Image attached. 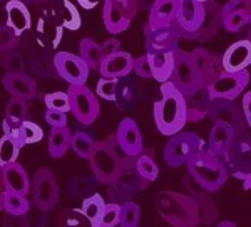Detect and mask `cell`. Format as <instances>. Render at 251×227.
I'll use <instances>...</instances> for the list:
<instances>
[{
    "instance_id": "obj_1",
    "label": "cell",
    "mask_w": 251,
    "mask_h": 227,
    "mask_svg": "<svg viewBox=\"0 0 251 227\" xmlns=\"http://www.w3.org/2000/svg\"><path fill=\"white\" fill-rule=\"evenodd\" d=\"M154 122L163 136H174L188 124L184 95L171 80L161 84V97L154 104Z\"/></svg>"
},
{
    "instance_id": "obj_2",
    "label": "cell",
    "mask_w": 251,
    "mask_h": 227,
    "mask_svg": "<svg viewBox=\"0 0 251 227\" xmlns=\"http://www.w3.org/2000/svg\"><path fill=\"white\" fill-rule=\"evenodd\" d=\"M156 209L159 216L174 227L200 226V214L194 199L189 194L164 190L156 196Z\"/></svg>"
},
{
    "instance_id": "obj_3",
    "label": "cell",
    "mask_w": 251,
    "mask_h": 227,
    "mask_svg": "<svg viewBox=\"0 0 251 227\" xmlns=\"http://www.w3.org/2000/svg\"><path fill=\"white\" fill-rule=\"evenodd\" d=\"M186 165H188V174L191 176V179L204 192L220 190L229 176L225 162L206 147L200 154H196Z\"/></svg>"
},
{
    "instance_id": "obj_4",
    "label": "cell",
    "mask_w": 251,
    "mask_h": 227,
    "mask_svg": "<svg viewBox=\"0 0 251 227\" xmlns=\"http://www.w3.org/2000/svg\"><path fill=\"white\" fill-rule=\"evenodd\" d=\"M87 160L91 164V170L97 182L104 185L111 184L119 176L121 167H123V157L117 152L116 134L94 142V147H92Z\"/></svg>"
},
{
    "instance_id": "obj_5",
    "label": "cell",
    "mask_w": 251,
    "mask_h": 227,
    "mask_svg": "<svg viewBox=\"0 0 251 227\" xmlns=\"http://www.w3.org/2000/svg\"><path fill=\"white\" fill-rule=\"evenodd\" d=\"M148 179H144L139 172H137L134 165V157L124 156L123 157V167H121L119 176L109 184L107 187V197L111 202L123 204L126 201H131L132 197L143 192L146 187H149Z\"/></svg>"
},
{
    "instance_id": "obj_6",
    "label": "cell",
    "mask_w": 251,
    "mask_h": 227,
    "mask_svg": "<svg viewBox=\"0 0 251 227\" xmlns=\"http://www.w3.org/2000/svg\"><path fill=\"white\" fill-rule=\"evenodd\" d=\"M206 147L203 139L194 132H177L171 136L164 147V162L169 167L186 165Z\"/></svg>"
},
{
    "instance_id": "obj_7",
    "label": "cell",
    "mask_w": 251,
    "mask_h": 227,
    "mask_svg": "<svg viewBox=\"0 0 251 227\" xmlns=\"http://www.w3.org/2000/svg\"><path fill=\"white\" fill-rule=\"evenodd\" d=\"M169 80L184 97L194 94L203 87L201 75L198 72L191 52H186L179 47L174 50V68Z\"/></svg>"
},
{
    "instance_id": "obj_8",
    "label": "cell",
    "mask_w": 251,
    "mask_h": 227,
    "mask_svg": "<svg viewBox=\"0 0 251 227\" xmlns=\"http://www.w3.org/2000/svg\"><path fill=\"white\" fill-rule=\"evenodd\" d=\"M139 12V0H104L102 20L111 34L127 30Z\"/></svg>"
},
{
    "instance_id": "obj_9",
    "label": "cell",
    "mask_w": 251,
    "mask_h": 227,
    "mask_svg": "<svg viewBox=\"0 0 251 227\" xmlns=\"http://www.w3.org/2000/svg\"><path fill=\"white\" fill-rule=\"evenodd\" d=\"M69 104H71V112L77 119V122L82 125H91L96 122L99 117L100 107L97 95L86 84L80 85H69Z\"/></svg>"
},
{
    "instance_id": "obj_10",
    "label": "cell",
    "mask_w": 251,
    "mask_h": 227,
    "mask_svg": "<svg viewBox=\"0 0 251 227\" xmlns=\"http://www.w3.org/2000/svg\"><path fill=\"white\" fill-rule=\"evenodd\" d=\"M32 196L34 202L42 212L54 209L59 202V184L54 172L49 167H40L35 170L32 179Z\"/></svg>"
},
{
    "instance_id": "obj_11",
    "label": "cell",
    "mask_w": 251,
    "mask_h": 227,
    "mask_svg": "<svg viewBox=\"0 0 251 227\" xmlns=\"http://www.w3.org/2000/svg\"><path fill=\"white\" fill-rule=\"evenodd\" d=\"M250 84V72L238 70V72H226L223 70L211 84L206 87L211 99H228L236 100L241 95V92Z\"/></svg>"
},
{
    "instance_id": "obj_12",
    "label": "cell",
    "mask_w": 251,
    "mask_h": 227,
    "mask_svg": "<svg viewBox=\"0 0 251 227\" xmlns=\"http://www.w3.org/2000/svg\"><path fill=\"white\" fill-rule=\"evenodd\" d=\"M221 160L225 162L229 176L240 181L251 176V137L248 134L234 142Z\"/></svg>"
},
{
    "instance_id": "obj_13",
    "label": "cell",
    "mask_w": 251,
    "mask_h": 227,
    "mask_svg": "<svg viewBox=\"0 0 251 227\" xmlns=\"http://www.w3.org/2000/svg\"><path fill=\"white\" fill-rule=\"evenodd\" d=\"M213 124H228L231 125L234 131L246 134L248 125H246L245 115H243L241 105H238L234 100L228 99H211L208 109V117Z\"/></svg>"
},
{
    "instance_id": "obj_14",
    "label": "cell",
    "mask_w": 251,
    "mask_h": 227,
    "mask_svg": "<svg viewBox=\"0 0 251 227\" xmlns=\"http://www.w3.org/2000/svg\"><path fill=\"white\" fill-rule=\"evenodd\" d=\"M55 70L60 79H64L69 85H80L87 82L89 70L87 64L80 55L71 54V52L60 50L54 54Z\"/></svg>"
},
{
    "instance_id": "obj_15",
    "label": "cell",
    "mask_w": 251,
    "mask_h": 227,
    "mask_svg": "<svg viewBox=\"0 0 251 227\" xmlns=\"http://www.w3.org/2000/svg\"><path fill=\"white\" fill-rule=\"evenodd\" d=\"M146 35V50L148 54H157V52H174L177 48L181 39V32L176 22L171 25L151 27L149 23L144 25Z\"/></svg>"
},
{
    "instance_id": "obj_16",
    "label": "cell",
    "mask_w": 251,
    "mask_h": 227,
    "mask_svg": "<svg viewBox=\"0 0 251 227\" xmlns=\"http://www.w3.org/2000/svg\"><path fill=\"white\" fill-rule=\"evenodd\" d=\"M223 27L221 20V5L216 3L214 0H208L204 2V19L203 23L200 25L198 30L191 32V34H186L181 39L193 40V42H209L218 35L220 28Z\"/></svg>"
},
{
    "instance_id": "obj_17",
    "label": "cell",
    "mask_w": 251,
    "mask_h": 227,
    "mask_svg": "<svg viewBox=\"0 0 251 227\" xmlns=\"http://www.w3.org/2000/svg\"><path fill=\"white\" fill-rule=\"evenodd\" d=\"M223 27L228 32H240L251 25V0H229L221 7Z\"/></svg>"
},
{
    "instance_id": "obj_18",
    "label": "cell",
    "mask_w": 251,
    "mask_h": 227,
    "mask_svg": "<svg viewBox=\"0 0 251 227\" xmlns=\"http://www.w3.org/2000/svg\"><path fill=\"white\" fill-rule=\"evenodd\" d=\"M204 19V3L200 0H177L176 25L181 32V37L198 30Z\"/></svg>"
},
{
    "instance_id": "obj_19",
    "label": "cell",
    "mask_w": 251,
    "mask_h": 227,
    "mask_svg": "<svg viewBox=\"0 0 251 227\" xmlns=\"http://www.w3.org/2000/svg\"><path fill=\"white\" fill-rule=\"evenodd\" d=\"M32 42L35 44V47L29 45V55H30V66L34 68L35 74H39L40 77L57 75L55 64H54V52L50 50L52 47L47 44L46 37H39V34H35Z\"/></svg>"
},
{
    "instance_id": "obj_20",
    "label": "cell",
    "mask_w": 251,
    "mask_h": 227,
    "mask_svg": "<svg viewBox=\"0 0 251 227\" xmlns=\"http://www.w3.org/2000/svg\"><path fill=\"white\" fill-rule=\"evenodd\" d=\"M248 134V132H246ZM246 134H241L238 131H234L231 125L228 124H213L211 131L208 134V142H206V149H208L209 152H213L216 157H223L226 156V152L231 149V145L236 142L240 137L246 136Z\"/></svg>"
},
{
    "instance_id": "obj_21",
    "label": "cell",
    "mask_w": 251,
    "mask_h": 227,
    "mask_svg": "<svg viewBox=\"0 0 251 227\" xmlns=\"http://www.w3.org/2000/svg\"><path fill=\"white\" fill-rule=\"evenodd\" d=\"M116 140H117V147L124 152V156L136 157L144 149L143 134L139 131V125L131 117H126V119L121 120L116 132Z\"/></svg>"
},
{
    "instance_id": "obj_22",
    "label": "cell",
    "mask_w": 251,
    "mask_h": 227,
    "mask_svg": "<svg viewBox=\"0 0 251 227\" xmlns=\"http://www.w3.org/2000/svg\"><path fill=\"white\" fill-rule=\"evenodd\" d=\"M223 70L238 72L251 66V42L248 39L231 44L221 57Z\"/></svg>"
},
{
    "instance_id": "obj_23",
    "label": "cell",
    "mask_w": 251,
    "mask_h": 227,
    "mask_svg": "<svg viewBox=\"0 0 251 227\" xmlns=\"http://www.w3.org/2000/svg\"><path fill=\"white\" fill-rule=\"evenodd\" d=\"M2 84L10 97H20V99L32 100L37 95V84L25 72H7L2 79Z\"/></svg>"
},
{
    "instance_id": "obj_24",
    "label": "cell",
    "mask_w": 251,
    "mask_h": 227,
    "mask_svg": "<svg viewBox=\"0 0 251 227\" xmlns=\"http://www.w3.org/2000/svg\"><path fill=\"white\" fill-rule=\"evenodd\" d=\"M191 55H193L194 64H196V67H198V72H200V75H201L203 87H208V85L223 72L221 57L209 54L203 47L194 48L191 52Z\"/></svg>"
},
{
    "instance_id": "obj_25",
    "label": "cell",
    "mask_w": 251,
    "mask_h": 227,
    "mask_svg": "<svg viewBox=\"0 0 251 227\" xmlns=\"http://www.w3.org/2000/svg\"><path fill=\"white\" fill-rule=\"evenodd\" d=\"M132 55L129 52L117 50L114 54L102 57L99 66V72L102 77H112V79H121L132 72Z\"/></svg>"
},
{
    "instance_id": "obj_26",
    "label": "cell",
    "mask_w": 251,
    "mask_h": 227,
    "mask_svg": "<svg viewBox=\"0 0 251 227\" xmlns=\"http://www.w3.org/2000/svg\"><path fill=\"white\" fill-rule=\"evenodd\" d=\"M5 14H7L5 25L10 27L17 37H22L30 28V23H32L30 12L22 0H9V3H7V7H5Z\"/></svg>"
},
{
    "instance_id": "obj_27",
    "label": "cell",
    "mask_w": 251,
    "mask_h": 227,
    "mask_svg": "<svg viewBox=\"0 0 251 227\" xmlns=\"http://www.w3.org/2000/svg\"><path fill=\"white\" fill-rule=\"evenodd\" d=\"M2 176H3V185H5V190L25 194V196L29 194V190H30L29 174H27V170L24 169L17 160L3 165Z\"/></svg>"
},
{
    "instance_id": "obj_28",
    "label": "cell",
    "mask_w": 251,
    "mask_h": 227,
    "mask_svg": "<svg viewBox=\"0 0 251 227\" xmlns=\"http://www.w3.org/2000/svg\"><path fill=\"white\" fill-rule=\"evenodd\" d=\"M29 100L20 99V97H12L7 104L5 109V117H3V134H9V136H17L19 125L27 119V112H29Z\"/></svg>"
},
{
    "instance_id": "obj_29",
    "label": "cell",
    "mask_w": 251,
    "mask_h": 227,
    "mask_svg": "<svg viewBox=\"0 0 251 227\" xmlns=\"http://www.w3.org/2000/svg\"><path fill=\"white\" fill-rule=\"evenodd\" d=\"M186 119L188 122H201L208 117V109L211 97H209L206 87H201L198 92L191 95H186Z\"/></svg>"
},
{
    "instance_id": "obj_30",
    "label": "cell",
    "mask_w": 251,
    "mask_h": 227,
    "mask_svg": "<svg viewBox=\"0 0 251 227\" xmlns=\"http://www.w3.org/2000/svg\"><path fill=\"white\" fill-rule=\"evenodd\" d=\"M177 0H154L149 7V20L151 27L171 25L176 22Z\"/></svg>"
},
{
    "instance_id": "obj_31",
    "label": "cell",
    "mask_w": 251,
    "mask_h": 227,
    "mask_svg": "<svg viewBox=\"0 0 251 227\" xmlns=\"http://www.w3.org/2000/svg\"><path fill=\"white\" fill-rule=\"evenodd\" d=\"M148 57L151 64L152 79L161 84L168 82L174 68V52H157V54H148Z\"/></svg>"
},
{
    "instance_id": "obj_32",
    "label": "cell",
    "mask_w": 251,
    "mask_h": 227,
    "mask_svg": "<svg viewBox=\"0 0 251 227\" xmlns=\"http://www.w3.org/2000/svg\"><path fill=\"white\" fill-rule=\"evenodd\" d=\"M189 196L194 199L198 207V214H200V224L209 226L214 224L218 221V209L214 205V202L204 194V190H196V189H189Z\"/></svg>"
},
{
    "instance_id": "obj_33",
    "label": "cell",
    "mask_w": 251,
    "mask_h": 227,
    "mask_svg": "<svg viewBox=\"0 0 251 227\" xmlns=\"http://www.w3.org/2000/svg\"><path fill=\"white\" fill-rule=\"evenodd\" d=\"M72 134L67 129V125L62 127H52L49 132V154L54 159H59L71 149Z\"/></svg>"
},
{
    "instance_id": "obj_34",
    "label": "cell",
    "mask_w": 251,
    "mask_h": 227,
    "mask_svg": "<svg viewBox=\"0 0 251 227\" xmlns=\"http://www.w3.org/2000/svg\"><path fill=\"white\" fill-rule=\"evenodd\" d=\"M134 165L137 172L148 179L149 182H154L159 177V167L154 157V151L152 149H143L137 156L134 157Z\"/></svg>"
},
{
    "instance_id": "obj_35",
    "label": "cell",
    "mask_w": 251,
    "mask_h": 227,
    "mask_svg": "<svg viewBox=\"0 0 251 227\" xmlns=\"http://www.w3.org/2000/svg\"><path fill=\"white\" fill-rule=\"evenodd\" d=\"M104 207H106L104 197L99 196V194H91V196L84 197L80 212H82V216L87 219L92 227H99V221L100 216H102Z\"/></svg>"
},
{
    "instance_id": "obj_36",
    "label": "cell",
    "mask_w": 251,
    "mask_h": 227,
    "mask_svg": "<svg viewBox=\"0 0 251 227\" xmlns=\"http://www.w3.org/2000/svg\"><path fill=\"white\" fill-rule=\"evenodd\" d=\"M3 210H5L9 216L22 217L30 210V202L25 194L5 190V196H3Z\"/></svg>"
},
{
    "instance_id": "obj_37",
    "label": "cell",
    "mask_w": 251,
    "mask_h": 227,
    "mask_svg": "<svg viewBox=\"0 0 251 227\" xmlns=\"http://www.w3.org/2000/svg\"><path fill=\"white\" fill-rule=\"evenodd\" d=\"M79 55L82 57V60L87 64V67L91 70H99L100 60H102V50L100 45L92 39H82L79 42Z\"/></svg>"
},
{
    "instance_id": "obj_38",
    "label": "cell",
    "mask_w": 251,
    "mask_h": 227,
    "mask_svg": "<svg viewBox=\"0 0 251 227\" xmlns=\"http://www.w3.org/2000/svg\"><path fill=\"white\" fill-rule=\"evenodd\" d=\"M97 184H99V182H97L94 176H75L74 179L67 184V190L72 197L84 199L96 192Z\"/></svg>"
},
{
    "instance_id": "obj_39",
    "label": "cell",
    "mask_w": 251,
    "mask_h": 227,
    "mask_svg": "<svg viewBox=\"0 0 251 227\" xmlns=\"http://www.w3.org/2000/svg\"><path fill=\"white\" fill-rule=\"evenodd\" d=\"M136 95V84L129 79V75L121 77L119 82H117V91H116V99L114 102L119 109H127L132 104Z\"/></svg>"
},
{
    "instance_id": "obj_40",
    "label": "cell",
    "mask_w": 251,
    "mask_h": 227,
    "mask_svg": "<svg viewBox=\"0 0 251 227\" xmlns=\"http://www.w3.org/2000/svg\"><path fill=\"white\" fill-rule=\"evenodd\" d=\"M42 137H44V131L40 129V125L25 119L19 125L15 139H17L19 144L24 147V145H27V144H37V142L42 140Z\"/></svg>"
},
{
    "instance_id": "obj_41",
    "label": "cell",
    "mask_w": 251,
    "mask_h": 227,
    "mask_svg": "<svg viewBox=\"0 0 251 227\" xmlns=\"http://www.w3.org/2000/svg\"><path fill=\"white\" fill-rule=\"evenodd\" d=\"M22 149V145L19 144V140L14 136L3 134L0 137V165H7L10 162H15L19 157V152Z\"/></svg>"
},
{
    "instance_id": "obj_42",
    "label": "cell",
    "mask_w": 251,
    "mask_h": 227,
    "mask_svg": "<svg viewBox=\"0 0 251 227\" xmlns=\"http://www.w3.org/2000/svg\"><path fill=\"white\" fill-rule=\"evenodd\" d=\"M141 217V207L139 204L132 201H126L121 204V214H119V226L121 227H137Z\"/></svg>"
},
{
    "instance_id": "obj_43",
    "label": "cell",
    "mask_w": 251,
    "mask_h": 227,
    "mask_svg": "<svg viewBox=\"0 0 251 227\" xmlns=\"http://www.w3.org/2000/svg\"><path fill=\"white\" fill-rule=\"evenodd\" d=\"M71 147L74 149V152L77 154L80 159H89L92 147H94V140H92V137L87 132H75L72 134Z\"/></svg>"
},
{
    "instance_id": "obj_44",
    "label": "cell",
    "mask_w": 251,
    "mask_h": 227,
    "mask_svg": "<svg viewBox=\"0 0 251 227\" xmlns=\"http://www.w3.org/2000/svg\"><path fill=\"white\" fill-rule=\"evenodd\" d=\"M59 3H60V7H62V9H59V20L62 22V25L71 28V30L79 28L80 17L77 14V9H75L71 2H67V0H60Z\"/></svg>"
},
{
    "instance_id": "obj_45",
    "label": "cell",
    "mask_w": 251,
    "mask_h": 227,
    "mask_svg": "<svg viewBox=\"0 0 251 227\" xmlns=\"http://www.w3.org/2000/svg\"><path fill=\"white\" fill-rule=\"evenodd\" d=\"M0 66L7 72H25V62H24V57L19 54L17 48L2 52L0 54Z\"/></svg>"
},
{
    "instance_id": "obj_46",
    "label": "cell",
    "mask_w": 251,
    "mask_h": 227,
    "mask_svg": "<svg viewBox=\"0 0 251 227\" xmlns=\"http://www.w3.org/2000/svg\"><path fill=\"white\" fill-rule=\"evenodd\" d=\"M47 109H54V111H62V112H71V104H69V94L67 92H50L44 97Z\"/></svg>"
},
{
    "instance_id": "obj_47",
    "label": "cell",
    "mask_w": 251,
    "mask_h": 227,
    "mask_svg": "<svg viewBox=\"0 0 251 227\" xmlns=\"http://www.w3.org/2000/svg\"><path fill=\"white\" fill-rule=\"evenodd\" d=\"M119 214H121V204L117 202H106V207L100 216L99 227H116L119 226Z\"/></svg>"
},
{
    "instance_id": "obj_48",
    "label": "cell",
    "mask_w": 251,
    "mask_h": 227,
    "mask_svg": "<svg viewBox=\"0 0 251 227\" xmlns=\"http://www.w3.org/2000/svg\"><path fill=\"white\" fill-rule=\"evenodd\" d=\"M117 82L119 79H112V77H100L96 87V94L102 97L104 100H112L116 99V91H117Z\"/></svg>"
},
{
    "instance_id": "obj_49",
    "label": "cell",
    "mask_w": 251,
    "mask_h": 227,
    "mask_svg": "<svg viewBox=\"0 0 251 227\" xmlns=\"http://www.w3.org/2000/svg\"><path fill=\"white\" fill-rule=\"evenodd\" d=\"M17 47H19V37L14 34V30L7 25H0V54Z\"/></svg>"
},
{
    "instance_id": "obj_50",
    "label": "cell",
    "mask_w": 251,
    "mask_h": 227,
    "mask_svg": "<svg viewBox=\"0 0 251 227\" xmlns=\"http://www.w3.org/2000/svg\"><path fill=\"white\" fill-rule=\"evenodd\" d=\"M132 70H134L136 75L141 77V79H152L151 64H149L148 54L141 55V57H136L134 62H132Z\"/></svg>"
},
{
    "instance_id": "obj_51",
    "label": "cell",
    "mask_w": 251,
    "mask_h": 227,
    "mask_svg": "<svg viewBox=\"0 0 251 227\" xmlns=\"http://www.w3.org/2000/svg\"><path fill=\"white\" fill-rule=\"evenodd\" d=\"M46 122L50 125V127H62V125H67V112L47 109Z\"/></svg>"
},
{
    "instance_id": "obj_52",
    "label": "cell",
    "mask_w": 251,
    "mask_h": 227,
    "mask_svg": "<svg viewBox=\"0 0 251 227\" xmlns=\"http://www.w3.org/2000/svg\"><path fill=\"white\" fill-rule=\"evenodd\" d=\"M241 109H243V115H245L246 125H248V129H251V91L243 95Z\"/></svg>"
},
{
    "instance_id": "obj_53",
    "label": "cell",
    "mask_w": 251,
    "mask_h": 227,
    "mask_svg": "<svg viewBox=\"0 0 251 227\" xmlns=\"http://www.w3.org/2000/svg\"><path fill=\"white\" fill-rule=\"evenodd\" d=\"M100 50H102V57H106L109 54H114V52L121 50V42L116 37H111L100 45Z\"/></svg>"
},
{
    "instance_id": "obj_54",
    "label": "cell",
    "mask_w": 251,
    "mask_h": 227,
    "mask_svg": "<svg viewBox=\"0 0 251 227\" xmlns=\"http://www.w3.org/2000/svg\"><path fill=\"white\" fill-rule=\"evenodd\" d=\"M100 0H77V3L82 9H87V10H91V9H94V7L99 3Z\"/></svg>"
},
{
    "instance_id": "obj_55",
    "label": "cell",
    "mask_w": 251,
    "mask_h": 227,
    "mask_svg": "<svg viewBox=\"0 0 251 227\" xmlns=\"http://www.w3.org/2000/svg\"><path fill=\"white\" fill-rule=\"evenodd\" d=\"M3 196H5V185H3L2 165H0V210H3Z\"/></svg>"
},
{
    "instance_id": "obj_56",
    "label": "cell",
    "mask_w": 251,
    "mask_h": 227,
    "mask_svg": "<svg viewBox=\"0 0 251 227\" xmlns=\"http://www.w3.org/2000/svg\"><path fill=\"white\" fill-rule=\"evenodd\" d=\"M154 0H139V9H149Z\"/></svg>"
},
{
    "instance_id": "obj_57",
    "label": "cell",
    "mask_w": 251,
    "mask_h": 227,
    "mask_svg": "<svg viewBox=\"0 0 251 227\" xmlns=\"http://www.w3.org/2000/svg\"><path fill=\"white\" fill-rule=\"evenodd\" d=\"M243 189L245 190H251V176H248L246 179H243Z\"/></svg>"
},
{
    "instance_id": "obj_58",
    "label": "cell",
    "mask_w": 251,
    "mask_h": 227,
    "mask_svg": "<svg viewBox=\"0 0 251 227\" xmlns=\"http://www.w3.org/2000/svg\"><path fill=\"white\" fill-rule=\"evenodd\" d=\"M246 39L251 42V25H248V32H246Z\"/></svg>"
},
{
    "instance_id": "obj_59",
    "label": "cell",
    "mask_w": 251,
    "mask_h": 227,
    "mask_svg": "<svg viewBox=\"0 0 251 227\" xmlns=\"http://www.w3.org/2000/svg\"><path fill=\"white\" fill-rule=\"evenodd\" d=\"M220 226H221V227H223V226H233V227H234L236 224H234V222H228V221H226V222H221Z\"/></svg>"
},
{
    "instance_id": "obj_60",
    "label": "cell",
    "mask_w": 251,
    "mask_h": 227,
    "mask_svg": "<svg viewBox=\"0 0 251 227\" xmlns=\"http://www.w3.org/2000/svg\"><path fill=\"white\" fill-rule=\"evenodd\" d=\"M32 2H35V3H44V2H47V0H32Z\"/></svg>"
},
{
    "instance_id": "obj_61",
    "label": "cell",
    "mask_w": 251,
    "mask_h": 227,
    "mask_svg": "<svg viewBox=\"0 0 251 227\" xmlns=\"http://www.w3.org/2000/svg\"><path fill=\"white\" fill-rule=\"evenodd\" d=\"M200 2H201V3H204V2H208V0H200Z\"/></svg>"
},
{
    "instance_id": "obj_62",
    "label": "cell",
    "mask_w": 251,
    "mask_h": 227,
    "mask_svg": "<svg viewBox=\"0 0 251 227\" xmlns=\"http://www.w3.org/2000/svg\"><path fill=\"white\" fill-rule=\"evenodd\" d=\"M0 2H2V0H0Z\"/></svg>"
}]
</instances>
